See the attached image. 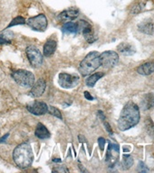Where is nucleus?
Masks as SVG:
<instances>
[{
	"mask_svg": "<svg viewBox=\"0 0 154 173\" xmlns=\"http://www.w3.org/2000/svg\"><path fill=\"white\" fill-rule=\"evenodd\" d=\"M104 76L103 72H97V73H93L87 79H86V85L90 88L94 87V85L96 84V82Z\"/></svg>",
	"mask_w": 154,
	"mask_h": 173,
	"instance_id": "nucleus-20",
	"label": "nucleus"
},
{
	"mask_svg": "<svg viewBox=\"0 0 154 173\" xmlns=\"http://www.w3.org/2000/svg\"><path fill=\"white\" fill-rule=\"evenodd\" d=\"M15 81L23 88H32L35 83V75L25 69H18L12 73Z\"/></svg>",
	"mask_w": 154,
	"mask_h": 173,
	"instance_id": "nucleus-4",
	"label": "nucleus"
},
{
	"mask_svg": "<svg viewBox=\"0 0 154 173\" xmlns=\"http://www.w3.org/2000/svg\"><path fill=\"white\" fill-rule=\"evenodd\" d=\"M142 107L145 110L152 109V107H154V94L148 93L143 97L142 100Z\"/></svg>",
	"mask_w": 154,
	"mask_h": 173,
	"instance_id": "nucleus-18",
	"label": "nucleus"
},
{
	"mask_svg": "<svg viewBox=\"0 0 154 173\" xmlns=\"http://www.w3.org/2000/svg\"><path fill=\"white\" fill-rule=\"evenodd\" d=\"M35 134L39 139H47L50 137V132L48 129L41 123H38L35 131Z\"/></svg>",
	"mask_w": 154,
	"mask_h": 173,
	"instance_id": "nucleus-15",
	"label": "nucleus"
},
{
	"mask_svg": "<svg viewBox=\"0 0 154 173\" xmlns=\"http://www.w3.org/2000/svg\"><path fill=\"white\" fill-rule=\"evenodd\" d=\"M8 136H9V133H6L5 136H3V138H1V139H0V143H3V142H5V141L7 139V137H8Z\"/></svg>",
	"mask_w": 154,
	"mask_h": 173,
	"instance_id": "nucleus-31",
	"label": "nucleus"
},
{
	"mask_svg": "<svg viewBox=\"0 0 154 173\" xmlns=\"http://www.w3.org/2000/svg\"><path fill=\"white\" fill-rule=\"evenodd\" d=\"M47 113L50 114V115H54V116H55V117H57V118H59V119H62V118H63V117H62V114H61V112L59 111V109L56 108V107H55L48 106V112H47Z\"/></svg>",
	"mask_w": 154,
	"mask_h": 173,
	"instance_id": "nucleus-24",
	"label": "nucleus"
},
{
	"mask_svg": "<svg viewBox=\"0 0 154 173\" xmlns=\"http://www.w3.org/2000/svg\"><path fill=\"white\" fill-rule=\"evenodd\" d=\"M100 66V54L97 52H92L88 53L81 61L79 66V72L82 76L85 77L92 74V72L97 69Z\"/></svg>",
	"mask_w": 154,
	"mask_h": 173,
	"instance_id": "nucleus-3",
	"label": "nucleus"
},
{
	"mask_svg": "<svg viewBox=\"0 0 154 173\" xmlns=\"http://www.w3.org/2000/svg\"><path fill=\"white\" fill-rule=\"evenodd\" d=\"M27 110L35 115H43L48 112V106L41 101H35L26 106Z\"/></svg>",
	"mask_w": 154,
	"mask_h": 173,
	"instance_id": "nucleus-10",
	"label": "nucleus"
},
{
	"mask_svg": "<svg viewBox=\"0 0 154 173\" xmlns=\"http://www.w3.org/2000/svg\"><path fill=\"white\" fill-rule=\"evenodd\" d=\"M26 24L33 30L37 32H45L47 28V19L44 14H40L36 16L30 17L26 21Z\"/></svg>",
	"mask_w": 154,
	"mask_h": 173,
	"instance_id": "nucleus-5",
	"label": "nucleus"
},
{
	"mask_svg": "<svg viewBox=\"0 0 154 173\" xmlns=\"http://www.w3.org/2000/svg\"><path fill=\"white\" fill-rule=\"evenodd\" d=\"M83 95H84V98H85L87 100H91V101L93 100V98L90 95V93H89L88 91H84V92H83Z\"/></svg>",
	"mask_w": 154,
	"mask_h": 173,
	"instance_id": "nucleus-29",
	"label": "nucleus"
},
{
	"mask_svg": "<svg viewBox=\"0 0 154 173\" xmlns=\"http://www.w3.org/2000/svg\"><path fill=\"white\" fill-rule=\"evenodd\" d=\"M79 15V11L75 8H70L67 10L63 11L59 15H58V19L62 22L67 23V22H71L74 19H75Z\"/></svg>",
	"mask_w": 154,
	"mask_h": 173,
	"instance_id": "nucleus-12",
	"label": "nucleus"
},
{
	"mask_svg": "<svg viewBox=\"0 0 154 173\" xmlns=\"http://www.w3.org/2000/svg\"><path fill=\"white\" fill-rule=\"evenodd\" d=\"M102 122H103V124H104V126H105L106 130L108 131V133L112 134V128H111V126H110L109 123H108L107 121H105V120H103Z\"/></svg>",
	"mask_w": 154,
	"mask_h": 173,
	"instance_id": "nucleus-27",
	"label": "nucleus"
},
{
	"mask_svg": "<svg viewBox=\"0 0 154 173\" xmlns=\"http://www.w3.org/2000/svg\"><path fill=\"white\" fill-rule=\"evenodd\" d=\"M98 143H99V146H100V149L101 151H103L104 150V145H105V139L101 137L98 139Z\"/></svg>",
	"mask_w": 154,
	"mask_h": 173,
	"instance_id": "nucleus-26",
	"label": "nucleus"
},
{
	"mask_svg": "<svg viewBox=\"0 0 154 173\" xmlns=\"http://www.w3.org/2000/svg\"><path fill=\"white\" fill-rule=\"evenodd\" d=\"M133 164V159L131 155H123L122 157V168L123 170H129Z\"/></svg>",
	"mask_w": 154,
	"mask_h": 173,
	"instance_id": "nucleus-21",
	"label": "nucleus"
},
{
	"mask_svg": "<svg viewBox=\"0 0 154 173\" xmlns=\"http://www.w3.org/2000/svg\"><path fill=\"white\" fill-rule=\"evenodd\" d=\"M26 23L25 19L22 16H17L15 18H14L11 23L7 25V28H10L12 26H15V25H18V24H25Z\"/></svg>",
	"mask_w": 154,
	"mask_h": 173,
	"instance_id": "nucleus-23",
	"label": "nucleus"
},
{
	"mask_svg": "<svg viewBox=\"0 0 154 173\" xmlns=\"http://www.w3.org/2000/svg\"><path fill=\"white\" fill-rule=\"evenodd\" d=\"M145 129L148 134L154 139V123L151 118H147L145 120Z\"/></svg>",
	"mask_w": 154,
	"mask_h": 173,
	"instance_id": "nucleus-22",
	"label": "nucleus"
},
{
	"mask_svg": "<svg viewBox=\"0 0 154 173\" xmlns=\"http://www.w3.org/2000/svg\"><path fill=\"white\" fill-rule=\"evenodd\" d=\"M45 88H46L45 81L43 78H40L35 82V84L33 85V87L29 92V96L32 98H39L44 94Z\"/></svg>",
	"mask_w": 154,
	"mask_h": 173,
	"instance_id": "nucleus-11",
	"label": "nucleus"
},
{
	"mask_svg": "<svg viewBox=\"0 0 154 173\" xmlns=\"http://www.w3.org/2000/svg\"><path fill=\"white\" fill-rule=\"evenodd\" d=\"M138 29L140 32H142L143 34H146L148 35H152L154 33L153 23L152 21H144L138 25Z\"/></svg>",
	"mask_w": 154,
	"mask_h": 173,
	"instance_id": "nucleus-17",
	"label": "nucleus"
},
{
	"mask_svg": "<svg viewBox=\"0 0 154 173\" xmlns=\"http://www.w3.org/2000/svg\"><path fill=\"white\" fill-rule=\"evenodd\" d=\"M118 51L123 54V55H126V56H130V55H133L135 53V48L130 44V43H122L118 45L117 47Z\"/></svg>",
	"mask_w": 154,
	"mask_h": 173,
	"instance_id": "nucleus-16",
	"label": "nucleus"
},
{
	"mask_svg": "<svg viewBox=\"0 0 154 173\" xmlns=\"http://www.w3.org/2000/svg\"><path fill=\"white\" fill-rule=\"evenodd\" d=\"M53 162H61V160L58 159V158H56V159L55 158V159L53 160Z\"/></svg>",
	"mask_w": 154,
	"mask_h": 173,
	"instance_id": "nucleus-32",
	"label": "nucleus"
},
{
	"mask_svg": "<svg viewBox=\"0 0 154 173\" xmlns=\"http://www.w3.org/2000/svg\"><path fill=\"white\" fill-rule=\"evenodd\" d=\"M53 171H61V172H64V171H65V172H68V170H67L66 168H65V167H61V168H57V169H55Z\"/></svg>",
	"mask_w": 154,
	"mask_h": 173,
	"instance_id": "nucleus-30",
	"label": "nucleus"
},
{
	"mask_svg": "<svg viewBox=\"0 0 154 173\" xmlns=\"http://www.w3.org/2000/svg\"><path fill=\"white\" fill-rule=\"evenodd\" d=\"M11 42L2 36H0V44H9Z\"/></svg>",
	"mask_w": 154,
	"mask_h": 173,
	"instance_id": "nucleus-28",
	"label": "nucleus"
},
{
	"mask_svg": "<svg viewBox=\"0 0 154 173\" xmlns=\"http://www.w3.org/2000/svg\"><path fill=\"white\" fill-rule=\"evenodd\" d=\"M59 85L63 88H73L76 87L79 83V77L75 75L68 74V73H60L58 78Z\"/></svg>",
	"mask_w": 154,
	"mask_h": 173,
	"instance_id": "nucleus-8",
	"label": "nucleus"
},
{
	"mask_svg": "<svg viewBox=\"0 0 154 173\" xmlns=\"http://www.w3.org/2000/svg\"><path fill=\"white\" fill-rule=\"evenodd\" d=\"M77 25H78V33L82 32L87 42L93 43L95 41V39H93L94 35H93L92 27L87 21L80 20L79 22H77Z\"/></svg>",
	"mask_w": 154,
	"mask_h": 173,
	"instance_id": "nucleus-9",
	"label": "nucleus"
},
{
	"mask_svg": "<svg viewBox=\"0 0 154 173\" xmlns=\"http://www.w3.org/2000/svg\"><path fill=\"white\" fill-rule=\"evenodd\" d=\"M26 56L28 58V60L32 67L34 68H38L42 65L43 63V55L41 52L33 45H30L26 48L25 50Z\"/></svg>",
	"mask_w": 154,
	"mask_h": 173,
	"instance_id": "nucleus-6",
	"label": "nucleus"
},
{
	"mask_svg": "<svg viewBox=\"0 0 154 173\" xmlns=\"http://www.w3.org/2000/svg\"><path fill=\"white\" fill-rule=\"evenodd\" d=\"M13 159L20 169L28 168L34 161L32 147L28 143H23L15 147L13 152Z\"/></svg>",
	"mask_w": 154,
	"mask_h": 173,
	"instance_id": "nucleus-2",
	"label": "nucleus"
},
{
	"mask_svg": "<svg viewBox=\"0 0 154 173\" xmlns=\"http://www.w3.org/2000/svg\"><path fill=\"white\" fill-rule=\"evenodd\" d=\"M140 121V109L133 102L127 103L122 108L118 120V128L126 131L135 126Z\"/></svg>",
	"mask_w": 154,
	"mask_h": 173,
	"instance_id": "nucleus-1",
	"label": "nucleus"
},
{
	"mask_svg": "<svg viewBox=\"0 0 154 173\" xmlns=\"http://www.w3.org/2000/svg\"><path fill=\"white\" fill-rule=\"evenodd\" d=\"M119 60V55L113 51H106L100 54L101 66L106 69L114 67Z\"/></svg>",
	"mask_w": 154,
	"mask_h": 173,
	"instance_id": "nucleus-7",
	"label": "nucleus"
},
{
	"mask_svg": "<svg viewBox=\"0 0 154 173\" xmlns=\"http://www.w3.org/2000/svg\"><path fill=\"white\" fill-rule=\"evenodd\" d=\"M137 72L143 76L151 75L154 72V61H148L137 68Z\"/></svg>",
	"mask_w": 154,
	"mask_h": 173,
	"instance_id": "nucleus-14",
	"label": "nucleus"
},
{
	"mask_svg": "<svg viewBox=\"0 0 154 173\" xmlns=\"http://www.w3.org/2000/svg\"><path fill=\"white\" fill-rule=\"evenodd\" d=\"M57 43L54 39H49L44 45V55L45 57H51L56 50Z\"/></svg>",
	"mask_w": 154,
	"mask_h": 173,
	"instance_id": "nucleus-13",
	"label": "nucleus"
},
{
	"mask_svg": "<svg viewBox=\"0 0 154 173\" xmlns=\"http://www.w3.org/2000/svg\"><path fill=\"white\" fill-rule=\"evenodd\" d=\"M141 11H142V5H139V4L135 5L132 6V9H131V13H132V14H137L140 13Z\"/></svg>",
	"mask_w": 154,
	"mask_h": 173,
	"instance_id": "nucleus-25",
	"label": "nucleus"
},
{
	"mask_svg": "<svg viewBox=\"0 0 154 173\" xmlns=\"http://www.w3.org/2000/svg\"><path fill=\"white\" fill-rule=\"evenodd\" d=\"M63 33L66 34H76L78 33V25L77 23H73V22H67L65 23L62 28Z\"/></svg>",
	"mask_w": 154,
	"mask_h": 173,
	"instance_id": "nucleus-19",
	"label": "nucleus"
}]
</instances>
